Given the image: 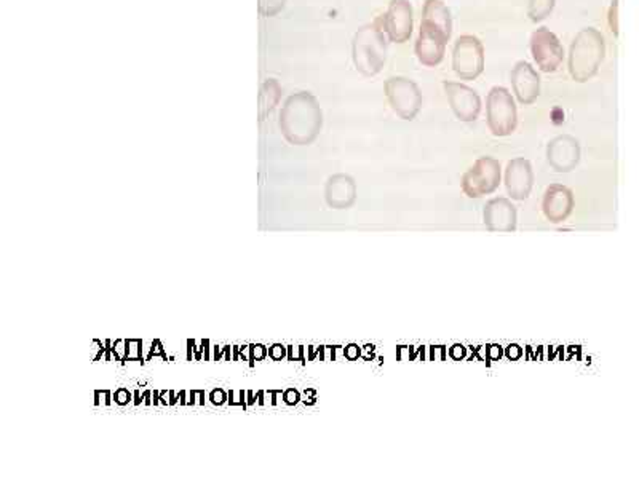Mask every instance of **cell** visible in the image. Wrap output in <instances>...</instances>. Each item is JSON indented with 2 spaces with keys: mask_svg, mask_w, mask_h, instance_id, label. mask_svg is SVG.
Segmentation results:
<instances>
[{
  "mask_svg": "<svg viewBox=\"0 0 639 479\" xmlns=\"http://www.w3.org/2000/svg\"><path fill=\"white\" fill-rule=\"evenodd\" d=\"M451 32V13L443 0H427L422 10L421 30L416 42V55L422 64L433 68L441 63Z\"/></svg>",
  "mask_w": 639,
  "mask_h": 479,
  "instance_id": "cell-1",
  "label": "cell"
},
{
  "mask_svg": "<svg viewBox=\"0 0 639 479\" xmlns=\"http://www.w3.org/2000/svg\"><path fill=\"white\" fill-rule=\"evenodd\" d=\"M282 123L291 143H310L322 127V111L315 97L306 91L288 97Z\"/></svg>",
  "mask_w": 639,
  "mask_h": 479,
  "instance_id": "cell-2",
  "label": "cell"
},
{
  "mask_svg": "<svg viewBox=\"0 0 639 479\" xmlns=\"http://www.w3.org/2000/svg\"><path fill=\"white\" fill-rule=\"evenodd\" d=\"M606 55V44L600 30L593 28L580 30L569 48V72L576 82H587L601 66Z\"/></svg>",
  "mask_w": 639,
  "mask_h": 479,
  "instance_id": "cell-3",
  "label": "cell"
},
{
  "mask_svg": "<svg viewBox=\"0 0 639 479\" xmlns=\"http://www.w3.org/2000/svg\"><path fill=\"white\" fill-rule=\"evenodd\" d=\"M355 68L365 75L373 77L381 72L387 58V46L383 30L376 24H365L357 30L354 38Z\"/></svg>",
  "mask_w": 639,
  "mask_h": 479,
  "instance_id": "cell-4",
  "label": "cell"
},
{
  "mask_svg": "<svg viewBox=\"0 0 639 479\" xmlns=\"http://www.w3.org/2000/svg\"><path fill=\"white\" fill-rule=\"evenodd\" d=\"M383 90L391 109L399 119L414 120L422 107V91L417 83L407 77H391L383 83Z\"/></svg>",
  "mask_w": 639,
  "mask_h": 479,
  "instance_id": "cell-5",
  "label": "cell"
},
{
  "mask_svg": "<svg viewBox=\"0 0 639 479\" xmlns=\"http://www.w3.org/2000/svg\"><path fill=\"white\" fill-rule=\"evenodd\" d=\"M488 125L491 133L494 136H509L515 131L518 117H517V105L510 91L504 87H494L489 91Z\"/></svg>",
  "mask_w": 639,
  "mask_h": 479,
  "instance_id": "cell-6",
  "label": "cell"
},
{
  "mask_svg": "<svg viewBox=\"0 0 639 479\" xmlns=\"http://www.w3.org/2000/svg\"><path fill=\"white\" fill-rule=\"evenodd\" d=\"M502 170L496 158L482 157L462 178V190L470 198H480L483 195L492 194L500 186Z\"/></svg>",
  "mask_w": 639,
  "mask_h": 479,
  "instance_id": "cell-7",
  "label": "cell"
},
{
  "mask_svg": "<svg viewBox=\"0 0 639 479\" xmlns=\"http://www.w3.org/2000/svg\"><path fill=\"white\" fill-rule=\"evenodd\" d=\"M452 68L464 80H475L484 69V48L475 36H462L454 46Z\"/></svg>",
  "mask_w": 639,
  "mask_h": 479,
  "instance_id": "cell-8",
  "label": "cell"
},
{
  "mask_svg": "<svg viewBox=\"0 0 639 479\" xmlns=\"http://www.w3.org/2000/svg\"><path fill=\"white\" fill-rule=\"evenodd\" d=\"M531 52L543 72H553L564 60V50L559 38L547 29L539 28L531 38Z\"/></svg>",
  "mask_w": 639,
  "mask_h": 479,
  "instance_id": "cell-9",
  "label": "cell"
},
{
  "mask_svg": "<svg viewBox=\"0 0 639 479\" xmlns=\"http://www.w3.org/2000/svg\"><path fill=\"white\" fill-rule=\"evenodd\" d=\"M413 7L409 0H391L383 18V29L391 42L403 44L413 34Z\"/></svg>",
  "mask_w": 639,
  "mask_h": 479,
  "instance_id": "cell-10",
  "label": "cell"
},
{
  "mask_svg": "<svg viewBox=\"0 0 639 479\" xmlns=\"http://www.w3.org/2000/svg\"><path fill=\"white\" fill-rule=\"evenodd\" d=\"M444 91L452 113L462 122H474L482 113V99L464 83L444 82Z\"/></svg>",
  "mask_w": 639,
  "mask_h": 479,
  "instance_id": "cell-11",
  "label": "cell"
},
{
  "mask_svg": "<svg viewBox=\"0 0 639 479\" xmlns=\"http://www.w3.org/2000/svg\"><path fill=\"white\" fill-rule=\"evenodd\" d=\"M505 188L513 200H526L534 186V172L526 158H513L505 168Z\"/></svg>",
  "mask_w": 639,
  "mask_h": 479,
  "instance_id": "cell-12",
  "label": "cell"
},
{
  "mask_svg": "<svg viewBox=\"0 0 639 479\" xmlns=\"http://www.w3.org/2000/svg\"><path fill=\"white\" fill-rule=\"evenodd\" d=\"M574 194L569 188L561 184H551L542 200V211L550 223L559 224L571 216L574 210Z\"/></svg>",
  "mask_w": 639,
  "mask_h": 479,
  "instance_id": "cell-13",
  "label": "cell"
},
{
  "mask_svg": "<svg viewBox=\"0 0 639 479\" xmlns=\"http://www.w3.org/2000/svg\"><path fill=\"white\" fill-rule=\"evenodd\" d=\"M550 165L558 172H569L577 166L580 160V146L576 138L561 135L551 139L547 147Z\"/></svg>",
  "mask_w": 639,
  "mask_h": 479,
  "instance_id": "cell-14",
  "label": "cell"
},
{
  "mask_svg": "<svg viewBox=\"0 0 639 479\" xmlns=\"http://www.w3.org/2000/svg\"><path fill=\"white\" fill-rule=\"evenodd\" d=\"M511 85L519 103L533 105L541 95V77L527 61H519L511 71Z\"/></svg>",
  "mask_w": 639,
  "mask_h": 479,
  "instance_id": "cell-15",
  "label": "cell"
},
{
  "mask_svg": "<svg viewBox=\"0 0 639 479\" xmlns=\"http://www.w3.org/2000/svg\"><path fill=\"white\" fill-rule=\"evenodd\" d=\"M484 225L491 232H513L517 229V208L507 198H494L483 211Z\"/></svg>",
  "mask_w": 639,
  "mask_h": 479,
  "instance_id": "cell-16",
  "label": "cell"
},
{
  "mask_svg": "<svg viewBox=\"0 0 639 479\" xmlns=\"http://www.w3.org/2000/svg\"><path fill=\"white\" fill-rule=\"evenodd\" d=\"M553 7H555V0H529L527 15L534 23H539L551 13Z\"/></svg>",
  "mask_w": 639,
  "mask_h": 479,
  "instance_id": "cell-17",
  "label": "cell"
},
{
  "mask_svg": "<svg viewBox=\"0 0 639 479\" xmlns=\"http://www.w3.org/2000/svg\"><path fill=\"white\" fill-rule=\"evenodd\" d=\"M283 4L285 0H259V10L263 15H275Z\"/></svg>",
  "mask_w": 639,
  "mask_h": 479,
  "instance_id": "cell-18",
  "label": "cell"
},
{
  "mask_svg": "<svg viewBox=\"0 0 639 479\" xmlns=\"http://www.w3.org/2000/svg\"><path fill=\"white\" fill-rule=\"evenodd\" d=\"M616 7H617V2H614V5H612V8H610V18H616ZM610 26H612V29H614V32H617V23L612 20V23H610Z\"/></svg>",
  "mask_w": 639,
  "mask_h": 479,
  "instance_id": "cell-19",
  "label": "cell"
}]
</instances>
